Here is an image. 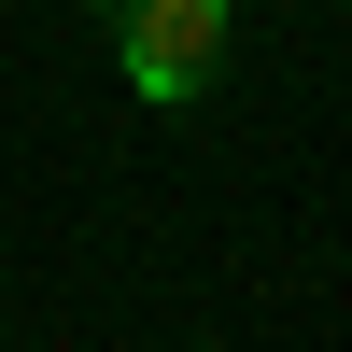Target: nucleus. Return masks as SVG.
Here are the masks:
<instances>
[{
  "mask_svg": "<svg viewBox=\"0 0 352 352\" xmlns=\"http://www.w3.org/2000/svg\"><path fill=\"white\" fill-rule=\"evenodd\" d=\"M226 14H240V0H127V28H113V43H127V85L141 99H197V85L226 71Z\"/></svg>",
  "mask_w": 352,
  "mask_h": 352,
  "instance_id": "obj_1",
  "label": "nucleus"
}]
</instances>
